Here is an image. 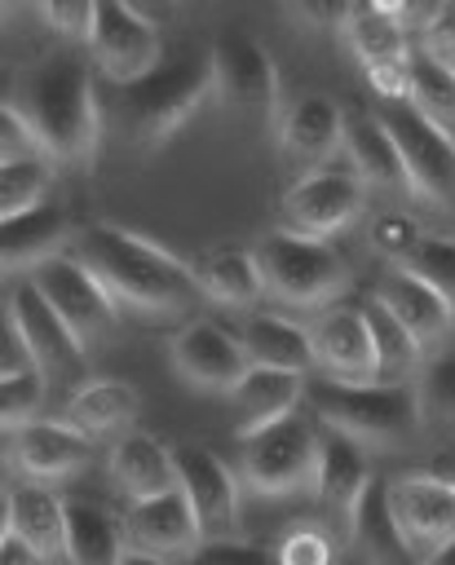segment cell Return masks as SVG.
Wrapping results in <instances>:
<instances>
[{
  "mask_svg": "<svg viewBox=\"0 0 455 565\" xmlns=\"http://www.w3.org/2000/svg\"><path fill=\"white\" fill-rule=\"evenodd\" d=\"M71 252L102 278L110 300L141 318V322H190L203 287L194 278V260H181L159 238L119 225V221H88L75 230Z\"/></svg>",
  "mask_w": 455,
  "mask_h": 565,
  "instance_id": "1",
  "label": "cell"
},
{
  "mask_svg": "<svg viewBox=\"0 0 455 565\" xmlns=\"http://www.w3.org/2000/svg\"><path fill=\"white\" fill-rule=\"evenodd\" d=\"M93 57L88 49H53L44 53L9 93L18 110L35 124L44 150L57 163L88 168L102 146V102L93 84Z\"/></svg>",
  "mask_w": 455,
  "mask_h": 565,
  "instance_id": "2",
  "label": "cell"
},
{
  "mask_svg": "<svg viewBox=\"0 0 455 565\" xmlns=\"http://www.w3.org/2000/svg\"><path fill=\"white\" fill-rule=\"evenodd\" d=\"M216 97V66L212 53H190L177 62L155 66L150 75L119 84V124L141 150L168 146L208 102Z\"/></svg>",
  "mask_w": 455,
  "mask_h": 565,
  "instance_id": "3",
  "label": "cell"
},
{
  "mask_svg": "<svg viewBox=\"0 0 455 565\" xmlns=\"http://www.w3.org/2000/svg\"><path fill=\"white\" fill-rule=\"evenodd\" d=\"M305 406L318 424L362 441V446H402L424 424L415 384H384V380H331L322 375L309 384Z\"/></svg>",
  "mask_w": 455,
  "mask_h": 565,
  "instance_id": "4",
  "label": "cell"
},
{
  "mask_svg": "<svg viewBox=\"0 0 455 565\" xmlns=\"http://www.w3.org/2000/svg\"><path fill=\"white\" fill-rule=\"evenodd\" d=\"M256 260L265 274V291L296 309H322L349 287V265L327 238L274 225L256 238Z\"/></svg>",
  "mask_w": 455,
  "mask_h": 565,
  "instance_id": "5",
  "label": "cell"
},
{
  "mask_svg": "<svg viewBox=\"0 0 455 565\" xmlns=\"http://www.w3.org/2000/svg\"><path fill=\"white\" fill-rule=\"evenodd\" d=\"M318 450H322V424L314 415H287L283 424L256 433L239 450V477L247 494L261 499H287V494H314L318 481Z\"/></svg>",
  "mask_w": 455,
  "mask_h": 565,
  "instance_id": "6",
  "label": "cell"
},
{
  "mask_svg": "<svg viewBox=\"0 0 455 565\" xmlns=\"http://www.w3.org/2000/svg\"><path fill=\"white\" fill-rule=\"evenodd\" d=\"M380 119L398 141L402 185L437 212H455V132L411 102H389Z\"/></svg>",
  "mask_w": 455,
  "mask_h": 565,
  "instance_id": "7",
  "label": "cell"
},
{
  "mask_svg": "<svg viewBox=\"0 0 455 565\" xmlns=\"http://www.w3.org/2000/svg\"><path fill=\"white\" fill-rule=\"evenodd\" d=\"M208 53H212V66H216L221 106L252 119V124H278L287 102H283V79H278V66H274L269 49L230 31Z\"/></svg>",
  "mask_w": 455,
  "mask_h": 565,
  "instance_id": "8",
  "label": "cell"
},
{
  "mask_svg": "<svg viewBox=\"0 0 455 565\" xmlns=\"http://www.w3.org/2000/svg\"><path fill=\"white\" fill-rule=\"evenodd\" d=\"M27 278L49 296V305H53V309L62 313V322L84 340V349L97 344V340H106V335L115 331L119 305L110 300V291L102 287V278H97L75 252L49 256V260L35 265Z\"/></svg>",
  "mask_w": 455,
  "mask_h": 565,
  "instance_id": "9",
  "label": "cell"
},
{
  "mask_svg": "<svg viewBox=\"0 0 455 565\" xmlns=\"http://www.w3.org/2000/svg\"><path fill=\"white\" fill-rule=\"evenodd\" d=\"M84 49L115 88L133 84L159 66V22L124 0H97V22Z\"/></svg>",
  "mask_w": 455,
  "mask_h": 565,
  "instance_id": "10",
  "label": "cell"
},
{
  "mask_svg": "<svg viewBox=\"0 0 455 565\" xmlns=\"http://www.w3.org/2000/svg\"><path fill=\"white\" fill-rule=\"evenodd\" d=\"M177 486L186 490L203 539H234L243 530V477L208 446H177Z\"/></svg>",
  "mask_w": 455,
  "mask_h": 565,
  "instance_id": "11",
  "label": "cell"
},
{
  "mask_svg": "<svg viewBox=\"0 0 455 565\" xmlns=\"http://www.w3.org/2000/svg\"><path fill=\"white\" fill-rule=\"evenodd\" d=\"M362 203H367V181L353 168H314L287 185L278 207L287 230L331 238L362 212Z\"/></svg>",
  "mask_w": 455,
  "mask_h": 565,
  "instance_id": "12",
  "label": "cell"
},
{
  "mask_svg": "<svg viewBox=\"0 0 455 565\" xmlns=\"http://www.w3.org/2000/svg\"><path fill=\"white\" fill-rule=\"evenodd\" d=\"M4 313L18 322L22 340L31 344L40 371H44L53 384H62V380H71V388L84 384L80 371H84V353H88V349H84V340L62 322V313L49 305V296H44L31 278H22V282L9 287Z\"/></svg>",
  "mask_w": 455,
  "mask_h": 565,
  "instance_id": "13",
  "label": "cell"
},
{
  "mask_svg": "<svg viewBox=\"0 0 455 565\" xmlns=\"http://www.w3.org/2000/svg\"><path fill=\"white\" fill-rule=\"evenodd\" d=\"M168 358H172V371L203 393H230L243 380V371L252 366L243 340L212 318L181 322L168 340Z\"/></svg>",
  "mask_w": 455,
  "mask_h": 565,
  "instance_id": "14",
  "label": "cell"
},
{
  "mask_svg": "<svg viewBox=\"0 0 455 565\" xmlns=\"http://www.w3.org/2000/svg\"><path fill=\"white\" fill-rule=\"evenodd\" d=\"M389 508L420 556H428L437 543L455 539V477L442 472H398L384 481Z\"/></svg>",
  "mask_w": 455,
  "mask_h": 565,
  "instance_id": "15",
  "label": "cell"
},
{
  "mask_svg": "<svg viewBox=\"0 0 455 565\" xmlns=\"http://www.w3.org/2000/svg\"><path fill=\"white\" fill-rule=\"evenodd\" d=\"M345 40L353 49V57L362 62L371 88L384 97V102H406L411 93V31L398 26L393 18L375 13L371 4H362L353 13V22L345 26Z\"/></svg>",
  "mask_w": 455,
  "mask_h": 565,
  "instance_id": "16",
  "label": "cell"
},
{
  "mask_svg": "<svg viewBox=\"0 0 455 565\" xmlns=\"http://www.w3.org/2000/svg\"><path fill=\"white\" fill-rule=\"evenodd\" d=\"M4 441H9L13 472L31 477V481H62L93 459V437L80 433L75 424H66L62 415L57 419L40 415V419L4 433Z\"/></svg>",
  "mask_w": 455,
  "mask_h": 565,
  "instance_id": "17",
  "label": "cell"
},
{
  "mask_svg": "<svg viewBox=\"0 0 455 565\" xmlns=\"http://www.w3.org/2000/svg\"><path fill=\"white\" fill-rule=\"evenodd\" d=\"M318 371L331 380H375V340L362 305H322L309 322Z\"/></svg>",
  "mask_w": 455,
  "mask_h": 565,
  "instance_id": "18",
  "label": "cell"
},
{
  "mask_svg": "<svg viewBox=\"0 0 455 565\" xmlns=\"http://www.w3.org/2000/svg\"><path fill=\"white\" fill-rule=\"evenodd\" d=\"M309 397V380L300 371H283V366H261L252 362L243 371V380L230 388V406H234V433L239 441L283 424L287 415H296Z\"/></svg>",
  "mask_w": 455,
  "mask_h": 565,
  "instance_id": "19",
  "label": "cell"
},
{
  "mask_svg": "<svg viewBox=\"0 0 455 565\" xmlns=\"http://www.w3.org/2000/svg\"><path fill=\"white\" fill-rule=\"evenodd\" d=\"M345 119L349 115L322 93H305V97L287 102L278 124H274L283 159H292V163H300L309 172L327 168V159L336 150H345Z\"/></svg>",
  "mask_w": 455,
  "mask_h": 565,
  "instance_id": "20",
  "label": "cell"
},
{
  "mask_svg": "<svg viewBox=\"0 0 455 565\" xmlns=\"http://www.w3.org/2000/svg\"><path fill=\"white\" fill-rule=\"evenodd\" d=\"M124 530H128V543L133 547H146V552H159V556H194V547L203 543V530H199V516L186 499V490H163V494H150V499H133L124 508Z\"/></svg>",
  "mask_w": 455,
  "mask_h": 565,
  "instance_id": "21",
  "label": "cell"
},
{
  "mask_svg": "<svg viewBox=\"0 0 455 565\" xmlns=\"http://www.w3.org/2000/svg\"><path fill=\"white\" fill-rule=\"evenodd\" d=\"M371 463H367V446L327 428L322 424V450H318V481H314V499L340 521L345 534H353V516L358 503L371 486Z\"/></svg>",
  "mask_w": 455,
  "mask_h": 565,
  "instance_id": "22",
  "label": "cell"
},
{
  "mask_svg": "<svg viewBox=\"0 0 455 565\" xmlns=\"http://www.w3.org/2000/svg\"><path fill=\"white\" fill-rule=\"evenodd\" d=\"M371 296L420 340V349H437V344L455 331V305H451L433 282H424L420 274H411L406 265H393V269L375 282Z\"/></svg>",
  "mask_w": 455,
  "mask_h": 565,
  "instance_id": "23",
  "label": "cell"
},
{
  "mask_svg": "<svg viewBox=\"0 0 455 565\" xmlns=\"http://www.w3.org/2000/svg\"><path fill=\"white\" fill-rule=\"evenodd\" d=\"M4 530H18L49 565L66 561V499H57L49 481L13 477L4 486Z\"/></svg>",
  "mask_w": 455,
  "mask_h": 565,
  "instance_id": "24",
  "label": "cell"
},
{
  "mask_svg": "<svg viewBox=\"0 0 455 565\" xmlns=\"http://www.w3.org/2000/svg\"><path fill=\"white\" fill-rule=\"evenodd\" d=\"M75 221L66 207L44 203L35 212H22L13 221H0V265L4 274H31L49 256L66 252L75 243Z\"/></svg>",
  "mask_w": 455,
  "mask_h": 565,
  "instance_id": "25",
  "label": "cell"
},
{
  "mask_svg": "<svg viewBox=\"0 0 455 565\" xmlns=\"http://www.w3.org/2000/svg\"><path fill=\"white\" fill-rule=\"evenodd\" d=\"M106 472L128 494V503L133 499H150V494L177 490V450L163 446L155 433L128 428L106 450Z\"/></svg>",
  "mask_w": 455,
  "mask_h": 565,
  "instance_id": "26",
  "label": "cell"
},
{
  "mask_svg": "<svg viewBox=\"0 0 455 565\" xmlns=\"http://www.w3.org/2000/svg\"><path fill=\"white\" fill-rule=\"evenodd\" d=\"M137 415H141V393L133 380H119V375H97V380L75 384L62 406V419L88 437L128 433L137 424Z\"/></svg>",
  "mask_w": 455,
  "mask_h": 565,
  "instance_id": "27",
  "label": "cell"
},
{
  "mask_svg": "<svg viewBox=\"0 0 455 565\" xmlns=\"http://www.w3.org/2000/svg\"><path fill=\"white\" fill-rule=\"evenodd\" d=\"M239 340H243L247 358L261 366H283V371H300V375H309L318 366L309 322H292L287 313L252 309L239 327Z\"/></svg>",
  "mask_w": 455,
  "mask_h": 565,
  "instance_id": "28",
  "label": "cell"
},
{
  "mask_svg": "<svg viewBox=\"0 0 455 565\" xmlns=\"http://www.w3.org/2000/svg\"><path fill=\"white\" fill-rule=\"evenodd\" d=\"M128 547L124 512L93 494L66 499V565H115Z\"/></svg>",
  "mask_w": 455,
  "mask_h": 565,
  "instance_id": "29",
  "label": "cell"
},
{
  "mask_svg": "<svg viewBox=\"0 0 455 565\" xmlns=\"http://www.w3.org/2000/svg\"><path fill=\"white\" fill-rule=\"evenodd\" d=\"M194 278L203 287L208 300H221L230 309H252L265 296V274L252 247L239 243H221L194 256Z\"/></svg>",
  "mask_w": 455,
  "mask_h": 565,
  "instance_id": "30",
  "label": "cell"
},
{
  "mask_svg": "<svg viewBox=\"0 0 455 565\" xmlns=\"http://www.w3.org/2000/svg\"><path fill=\"white\" fill-rule=\"evenodd\" d=\"M349 539L358 543V552L367 556V565H420V561H424V556L415 552V543L406 539V530L398 525V516H393V508H389L384 481H371V486H367Z\"/></svg>",
  "mask_w": 455,
  "mask_h": 565,
  "instance_id": "31",
  "label": "cell"
},
{
  "mask_svg": "<svg viewBox=\"0 0 455 565\" xmlns=\"http://www.w3.org/2000/svg\"><path fill=\"white\" fill-rule=\"evenodd\" d=\"M345 154H349V168L367 185H398L402 181V154H398V141L389 137L380 115H349L345 119Z\"/></svg>",
  "mask_w": 455,
  "mask_h": 565,
  "instance_id": "32",
  "label": "cell"
},
{
  "mask_svg": "<svg viewBox=\"0 0 455 565\" xmlns=\"http://www.w3.org/2000/svg\"><path fill=\"white\" fill-rule=\"evenodd\" d=\"M362 309H367L371 340H375V380H384V384H406V380L420 371V362H424L420 340H415L375 296H367Z\"/></svg>",
  "mask_w": 455,
  "mask_h": 565,
  "instance_id": "33",
  "label": "cell"
},
{
  "mask_svg": "<svg viewBox=\"0 0 455 565\" xmlns=\"http://www.w3.org/2000/svg\"><path fill=\"white\" fill-rule=\"evenodd\" d=\"M53 168H57V159H49V154L0 163V221L44 207L49 190H53Z\"/></svg>",
  "mask_w": 455,
  "mask_h": 565,
  "instance_id": "34",
  "label": "cell"
},
{
  "mask_svg": "<svg viewBox=\"0 0 455 565\" xmlns=\"http://www.w3.org/2000/svg\"><path fill=\"white\" fill-rule=\"evenodd\" d=\"M411 106H420L428 119L455 128V66L433 57L428 49L415 44L411 53V93H406Z\"/></svg>",
  "mask_w": 455,
  "mask_h": 565,
  "instance_id": "35",
  "label": "cell"
},
{
  "mask_svg": "<svg viewBox=\"0 0 455 565\" xmlns=\"http://www.w3.org/2000/svg\"><path fill=\"white\" fill-rule=\"evenodd\" d=\"M415 397H420V411L428 424H442V428H455V349H442V353H428L415 371Z\"/></svg>",
  "mask_w": 455,
  "mask_h": 565,
  "instance_id": "36",
  "label": "cell"
},
{
  "mask_svg": "<svg viewBox=\"0 0 455 565\" xmlns=\"http://www.w3.org/2000/svg\"><path fill=\"white\" fill-rule=\"evenodd\" d=\"M49 388H53V380L40 366H31L22 375H4L0 380V419H4V433L40 419V411L49 402Z\"/></svg>",
  "mask_w": 455,
  "mask_h": 565,
  "instance_id": "37",
  "label": "cell"
},
{
  "mask_svg": "<svg viewBox=\"0 0 455 565\" xmlns=\"http://www.w3.org/2000/svg\"><path fill=\"white\" fill-rule=\"evenodd\" d=\"M393 265H406L411 274L433 282L455 305V238L451 234H420V243L402 260H393Z\"/></svg>",
  "mask_w": 455,
  "mask_h": 565,
  "instance_id": "38",
  "label": "cell"
},
{
  "mask_svg": "<svg viewBox=\"0 0 455 565\" xmlns=\"http://www.w3.org/2000/svg\"><path fill=\"white\" fill-rule=\"evenodd\" d=\"M274 552H278L283 565H336V539L318 521H292V525H283Z\"/></svg>",
  "mask_w": 455,
  "mask_h": 565,
  "instance_id": "39",
  "label": "cell"
},
{
  "mask_svg": "<svg viewBox=\"0 0 455 565\" xmlns=\"http://www.w3.org/2000/svg\"><path fill=\"white\" fill-rule=\"evenodd\" d=\"M190 565H283L274 547L247 543V539H203L190 556Z\"/></svg>",
  "mask_w": 455,
  "mask_h": 565,
  "instance_id": "40",
  "label": "cell"
},
{
  "mask_svg": "<svg viewBox=\"0 0 455 565\" xmlns=\"http://www.w3.org/2000/svg\"><path fill=\"white\" fill-rule=\"evenodd\" d=\"M35 154H49L44 141H40V132H35V124L18 110L13 97H4V106H0V163H9V159H35Z\"/></svg>",
  "mask_w": 455,
  "mask_h": 565,
  "instance_id": "41",
  "label": "cell"
},
{
  "mask_svg": "<svg viewBox=\"0 0 455 565\" xmlns=\"http://www.w3.org/2000/svg\"><path fill=\"white\" fill-rule=\"evenodd\" d=\"M40 18H44L57 35L88 44V31H93V22H97V0H40Z\"/></svg>",
  "mask_w": 455,
  "mask_h": 565,
  "instance_id": "42",
  "label": "cell"
},
{
  "mask_svg": "<svg viewBox=\"0 0 455 565\" xmlns=\"http://www.w3.org/2000/svg\"><path fill=\"white\" fill-rule=\"evenodd\" d=\"M420 225L406 216V212H380L375 221H371V247H380L384 256H393V260H402L415 243H420Z\"/></svg>",
  "mask_w": 455,
  "mask_h": 565,
  "instance_id": "43",
  "label": "cell"
},
{
  "mask_svg": "<svg viewBox=\"0 0 455 565\" xmlns=\"http://www.w3.org/2000/svg\"><path fill=\"white\" fill-rule=\"evenodd\" d=\"M362 4H371L375 13H384V18H393L398 26H406L411 35H420L451 0H362Z\"/></svg>",
  "mask_w": 455,
  "mask_h": 565,
  "instance_id": "44",
  "label": "cell"
},
{
  "mask_svg": "<svg viewBox=\"0 0 455 565\" xmlns=\"http://www.w3.org/2000/svg\"><path fill=\"white\" fill-rule=\"evenodd\" d=\"M309 26H322V31H345L353 22V13L362 9L358 0H287Z\"/></svg>",
  "mask_w": 455,
  "mask_h": 565,
  "instance_id": "45",
  "label": "cell"
},
{
  "mask_svg": "<svg viewBox=\"0 0 455 565\" xmlns=\"http://www.w3.org/2000/svg\"><path fill=\"white\" fill-rule=\"evenodd\" d=\"M31 366H40V362H35L31 344L22 340L18 322L4 313V327H0V380H4V375H22V371H31Z\"/></svg>",
  "mask_w": 455,
  "mask_h": 565,
  "instance_id": "46",
  "label": "cell"
},
{
  "mask_svg": "<svg viewBox=\"0 0 455 565\" xmlns=\"http://www.w3.org/2000/svg\"><path fill=\"white\" fill-rule=\"evenodd\" d=\"M420 49H428L433 57L455 66V4H446L424 31H420Z\"/></svg>",
  "mask_w": 455,
  "mask_h": 565,
  "instance_id": "47",
  "label": "cell"
},
{
  "mask_svg": "<svg viewBox=\"0 0 455 565\" xmlns=\"http://www.w3.org/2000/svg\"><path fill=\"white\" fill-rule=\"evenodd\" d=\"M0 565H49L18 530H0Z\"/></svg>",
  "mask_w": 455,
  "mask_h": 565,
  "instance_id": "48",
  "label": "cell"
},
{
  "mask_svg": "<svg viewBox=\"0 0 455 565\" xmlns=\"http://www.w3.org/2000/svg\"><path fill=\"white\" fill-rule=\"evenodd\" d=\"M115 565H172V556H159V552H146V547H124Z\"/></svg>",
  "mask_w": 455,
  "mask_h": 565,
  "instance_id": "49",
  "label": "cell"
},
{
  "mask_svg": "<svg viewBox=\"0 0 455 565\" xmlns=\"http://www.w3.org/2000/svg\"><path fill=\"white\" fill-rule=\"evenodd\" d=\"M124 4H133L137 13H146V18H155V22L168 18V13L177 9V0H124Z\"/></svg>",
  "mask_w": 455,
  "mask_h": 565,
  "instance_id": "50",
  "label": "cell"
},
{
  "mask_svg": "<svg viewBox=\"0 0 455 565\" xmlns=\"http://www.w3.org/2000/svg\"><path fill=\"white\" fill-rule=\"evenodd\" d=\"M420 565H455V539H446V543H437Z\"/></svg>",
  "mask_w": 455,
  "mask_h": 565,
  "instance_id": "51",
  "label": "cell"
},
{
  "mask_svg": "<svg viewBox=\"0 0 455 565\" xmlns=\"http://www.w3.org/2000/svg\"><path fill=\"white\" fill-rule=\"evenodd\" d=\"M9 4H13V0H4V9H9Z\"/></svg>",
  "mask_w": 455,
  "mask_h": 565,
  "instance_id": "52",
  "label": "cell"
},
{
  "mask_svg": "<svg viewBox=\"0 0 455 565\" xmlns=\"http://www.w3.org/2000/svg\"><path fill=\"white\" fill-rule=\"evenodd\" d=\"M451 477H455V463H451Z\"/></svg>",
  "mask_w": 455,
  "mask_h": 565,
  "instance_id": "53",
  "label": "cell"
},
{
  "mask_svg": "<svg viewBox=\"0 0 455 565\" xmlns=\"http://www.w3.org/2000/svg\"><path fill=\"white\" fill-rule=\"evenodd\" d=\"M57 565H66V561H57Z\"/></svg>",
  "mask_w": 455,
  "mask_h": 565,
  "instance_id": "54",
  "label": "cell"
}]
</instances>
